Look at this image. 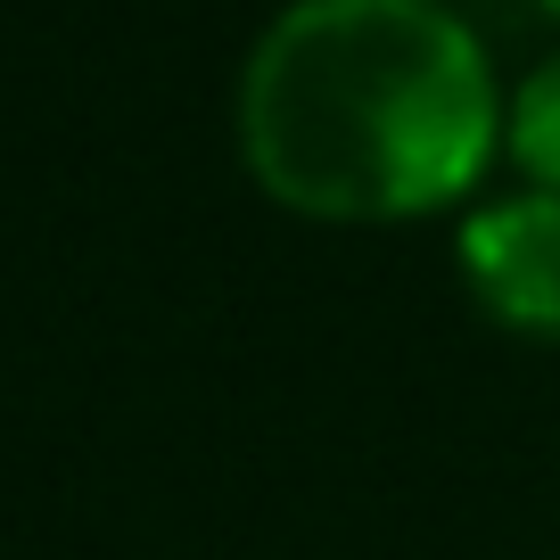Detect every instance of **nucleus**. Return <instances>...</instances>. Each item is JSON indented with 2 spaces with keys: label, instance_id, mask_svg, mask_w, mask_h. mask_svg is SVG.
I'll use <instances>...</instances> for the list:
<instances>
[{
  "label": "nucleus",
  "instance_id": "1",
  "mask_svg": "<svg viewBox=\"0 0 560 560\" xmlns=\"http://www.w3.org/2000/svg\"><path fill=\"white\" fill-rule=\"evenodd\" d=\"M494 58L445 0H289L240 67L231 132L305 223H420L503 158Z\"/></svg>",
  "mask_w": 560,
  "mask_h": 560
},
{
  "label": "nucleus",
  "instance_id": "2",
  "mask_svg": "<svg viewBox=\"0 0 560 560\" xmlns=\"http://www.w3.org/2000/svg\"><path fill=\"white\" fill-rule=\"evenodd\" d=\"M454 264L487 322L511 338L560 347V198L552 190H511L478 207L454 240Z\"/></svg>",
  "mask_w": 560,
  "mask_h": 560
},
{
  "label": "nucleus",
  "instance_id": "3",
  "mask_svg": "<svg viewBox=\"0 0 560 560\" xmlns=\"http://www.w3.org/2000/svg\"><path fill=\"white\" fill-rule=\"evenodd\" d=\"M503 158L520 165L527 190L560 198V50L536 58L520 74V91L503 100Z\"/></svg>",
  "mask_w": 560,
  "mask_h": 560
},
{
  "label": "nucleus",
  "instance_id": "4",
  "mask_svg": "<svg viewBox=\"0 0 560 560\" xmlns=\"http://www.w3.org/2000/svg\"><path fill=\"white\" fill-rule=\"evenodd\" d=\"M536 9H544V18H552V25H560V0H536Z\"/></svg>",
  "mask_w": 560,
  "mask_h": 560
}]
</instances>
